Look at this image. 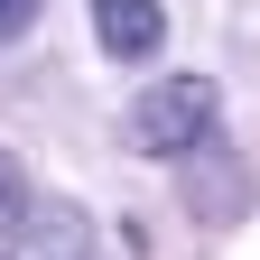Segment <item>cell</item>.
Returning a JSON list of instances; mask_svg holds the SVG:
<instances>
[{
	"mask_svg": "<svg viewBox=\"0 0 260 260\" xmlns=\"http://www.w3.org/2000/svg\"><path fill=\"white\" fill-rule=\"evenodd\" d=\"M38 10H47V0H0V47H19L28 28H38Z\"/></svg>",
	"mask_w": 260,
	"mask_h": 260,
	"instance_id": "obj_5",
	"label": "cell"
},
{
	"mask_svg": "<svg viewBox=\"0 0 260 260\" xmlns=\"http://www.w3.org/2000/svg\"><path fill=\"white\" fill-rule=\"evenodd\" d=\"M214 112H223V84L214 75H158L140 103L121 112V140L140 158H195L214 140Z\"/></svg>",
	"mask_w": 260,
	"mask_h": 260,
	"instance_id": "obj_1",
	"label": "cell"
},
{
	"mask_svg": "<svg viewBox=\"0 0 260 260\" xmlns=\"http://www.w3.org/2000/svg\"><path fill=\"white\" fill-rule=\"evenodd\" d=\"M28 214H38L28 168H19V149H0V242H19V233H28Z\"/></svg>",
	"mask_w": 260,
	"mask_h": 260,
	"instance_id": "obj_4",
	"label": "cell"
},
{
	"mask_svg": "<svg viewBox=\"0 0 260 260\" xmlns=\"http://www.w3.org/2000/svg\"><path fill=\"white\" fill-rule=\"evenodd\" d=\"M10 260H93L84 205H38V214H28V233L10 242Z\"/></svg>",
	"mask_w": 260,
	"mask_h": 260,
	"instance_id": "obj_3",
	"label": "cell"
},
{
	"mask_svg": "<svg viewBox=\"0 0 260 260\" xmlns=\"http://www.w3.org/2000/svg\"><path fill=\"white\" fill-rule=\"evenodd\" d=\"M93 38H103V56H121V65H149L168 47V10H158V0H93Z\"/></svg>",
	"mask_w": 260,
	"mask_h": 260,
	"instance_id": "obj_2",
	"label": "cell"
}]
</instances>
